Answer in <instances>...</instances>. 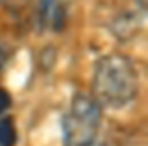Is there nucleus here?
<instances>
[{"instance_id": "nucleus-1", "label": "nucleus", "mask_w": 148, "mask_h": 146, "mask_svg": "<svg viewBox=\"0 0 148 146\" xmlns=\"http://www.w3.org/2000/svg\"><path fill=\"white\" fill-rule=\"evenodd\" d=\"M91 87V96L101 108H124L138 96V70L127 56L106 54L96 61Z\"/></svg>"}, {"instance_id": "nucleus-2", "label": "nucleus", "mask_w": 148, "mask_h": 146, "mask_svg": "<svg viewBox=\"0 0 148 146\" xmlns=\"http://www.w3.org/2000/svg\"><path fill=\"white\" fill-rule=\"evenodd\" d=\"M101 106L89 94H75L63 117V146H89L101 125Z\"/></svg>"}, {"instance_id": "nucleus-3", "label": "nucleus", "mask_w": 148, "mask_h": 146, "mask_svg": "<svg viewBox=\"0 0 148 146\" xmlns=\"http://www.w3.org/2000/svg\"><path fill=\"white\" fill-rule=\"evenodd\" d=\"M71 0H40L38 19L44 28H51L54 31H61L66 23L68 4Z\"/></svg>"}, {"instance_id": "nucleus-4", "label": "nucleus", "mask_w": 148, "mask_h": 146, "mask_svg": "<svg viewBox=\"0 0 148 146\" xmlns=\"http://www.w3.org/2000/svg\"><path fill=\"white\" fill-rule=\"evenodd\" d=\"M139 25H141V18H138L136 14L131 12V14H125V16H120L119 19H115L112 25V30L119 38H127L139 28Z\"/></svg>"}, {"instance_id": "nucleus-5", "label": "nucleus", "mask_w": 148, "mask_h": 146, "mask_svg": "<svg viewBox=\"0 0 148 146\" xmlns=\"http://www.w3.org/2000/svg\"><path fill=\"white\" fill-rule=\"evenodd\" d=\"M18 141V130L11 117H0V146H14Z\"/></svg>"}, {"instance_id": "nucleus-6", "label": "nucleus", "mask_w": 148, "mask_h": 146, "mask_svg": "<svg viewBox=\"0 0 148 146\" xmlns=\"http://www.w3.org/2000/svg\"><path fill=\"white\" fill-rule=\"evenodd\" d=\"M11 104H12V98H11V94H9L4 87H0V113L7 111V110L11 108Z\"/></svg>"}, {"instance_id": "nucleus-7", "label": "nucleus", "mask_w": 148, "mask_h": 146, "mask_svg": "<svg viewBox=\"0 0 148 146\" xmlns=\"http://www.w3.org/2000/svg\"><path fill=\"white\" fill-rule=\"evenodd\" d=\"M132 2H134V4H138V5H139V9H141L143 12L146 11V4H148V0H132Z\"/></svg>"}, {"instance_id": "nucleus-8", "label": "nucleus", "mask_w": 148, "mask_h": 146, "mask_svg": "<svg viewBox=\"0 0 148 146\" xmlns=\"http://www.w3.org/2000/svg\"><path fill=\"white\" fill-rule=\"evenodd\" d=\"M4 2V0H2ZM26 0H9V4H12V5H21V4H25Z\"/></svg>"}, {"instance_id": "nucleus-9", "label": "nucleus", "mask_w": 148, "mask_h": 146, "mask_svg": "<svg viewBox=\"0 0 148 146\" xmlns=\"http://www.w3.org/2000/svg\"><path fill=\"white\" fill-rule=\"evenodd\" d=\"M4 59H5V56H4V50H2V47H0V68H2V66H4V63H5Z\"/></svg>"}, {"instance_id": "nucleus-10", "label": "nucleus", "mask_w": 148, "mask_h": 146, "mask_svg": "<svg viewBox=\"0 0 148 146\" xmlns=\"http://www.w3.org/2000/svg\"><path fill=\"white\" fill-rule=\"evenodd\" d=\"M89 146H105V144H101V143H96V141H94V143H92V144H89Z\"/></svg>"}, {"instance_id": "nucleus-11", "label": "nucleus", "mask_w": 148, "mask_h": 146, "mask_svg": "<svg viewBox=\"0 0 148 146\" xmlns=\"http://www.w3.org/2000/svg\"><path fill=\"white\" fill-rule=\"evenodd\" d=\"M0 2H2V0H0Z\"/></svg>"}]
</instances>
